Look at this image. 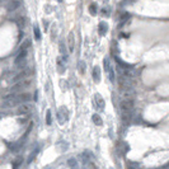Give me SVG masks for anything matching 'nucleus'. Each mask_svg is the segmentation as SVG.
<instances>
[{
    "instance_id": "1",
    "label": "nucleus",
    "mask_w": 169,
    "mask_h": 169,
    "mask_svg": "<svg viewBox=\"0 0 169 169\" xmlns=\"http://www.w3.org/2000/svg\"><path fill=\"white\" fill-rule=\"evenodd\" d=\"M31 85V80L26 79V80H22L19 83H15L13 87L10 88V94H21L23 93V90L27 89Z\"/></svg>"
},
{
    "instance_id": "2",
    "label": "nucleus",
    "mask_w": 169,
    "mask_h": 169,
    "mask_svg": "<svg viewBox=\"0 0 169 169\" xmlns=\"http://www.w3.org/2000/svg\"><path fill=\"white\" fill-rule=\"evenodd\" d=\"M122 113H131V111L133 109V99H124L120 103Z\"/></svg>"
},
{
    "instance_id": "3",
    "label": "nucleus",
    "mask_w": 169,
    "mask_h": 169,
    "mask_svg": "<svg viewBox=\"0 0 169 169\" xmlns=\"http://www.w3.org/2000/svg\"><path fill=\"white\" fill-rule=\"evenodd\" d=\"M69 118V112L67 109L65 108V107H61V108L59 109V112H57V121H59L60 125H64L65 122L67 121Z\"/></svg>"
},
{
    "instance_id": "4",
    "label": "nucleus",
    "mask_w": 169,
    "mask_h": 169,
    "mask_svg": "<svg viewBox=\"0 0 169 169\" xmlns=\"http://www.w3.org/2000/svg\"><path fill=\"white\" fill-rule=\"evenodd\" d=\"M29 74H31V71L28 70V69H24V70H22L21 72H18V74L13 78V80H11V82L15 84V83L22 82V80H26V78H27V76H28Z\"/></svg>"
},
{
    "instance_id": "5",
    "label": "nucleus",
    "mask_w": 169,
    "mask_h": 169,
    "mask_svg": "<svg viewBox=\"0 0 169 169\" xmlns=\"http://www.w3.org/2000/svg\"><path fill=\"white\" fill-rule=\"evenodd\" d=\"M31 111H32V106L27 104V103H23V104H21L17 108V114H19V116H23V114L29 113Z\"/></svg>"
},
{
    "instance_id": "6",
    "label": "nucleus",
    "mask_w": 169,
    "mask_h": 169,
    "mask_svg": "<svg viewBox=\"0 0 169 169\" xmlns=\"http://www.w3.org/2000/svg\"><path fill=\"white\" fill-rule=\"evenodd\" d=\"M19 5H21V0H10L6 5L8 13H13V11H15L19 8Z\"/></svg>"
},
{
    "instance_id": "7",
    "label": "nucleus",
    "mask_w": 169,
    "mask_h": 169,
    "mask_svg": "<svg viewBox=\"0 0 169 169\" xmlns=\"http://www.w3.org/2000/svg\"><path fill=\"white\" fill-rule=\"evenodd\" d=\"M94 103H95V106H97V108L99 109H104V107H106V102H104V99H103V97L101 94H95L94 95Z\"/></svg>"
},
{
    "instance_id": "8",
    "label": "nucleus",
    "mask_w": 169,
    "mask_h": 169,
    "mask_svg": "<svg viewBox=\"0 0 169 169\" xmlns=\"http://www.w3.org/2000/svg\"><path fill=\"white\" fill-rule=\"evenodd\" d=\"M93 80L95 83L101 82V67H99V66H94L93 67Z\"/></svg>"
},
{
    "instance_id": "9",
    "label": "nucleus",
    "mask_w": 169,
    "mask_h": 169,
    "mask_svg": "<svg viewBox=\"0 0 169 169\" xmlns=\"http://www.w3.org/2000/svg\"><path fill=\"white\" fill-rule=\"evenodd\" d=\"M107 31H108V24H107L106 22H101L98 26V32L99 34H102V36H104L107 33Z\"/></svg>"
},
{
    "instance_id": "10",
    "label": "nucleus",
    "mask_w": 169,
    "mask_h": 169,
    "mask_svg": "<svg viewBox=\"0 0 169 169\" xmlns=\"http://www.w3.org/2000/svg\"><path fill=\"white\" fill-rule=\"evenodd\" d=\"M40 150H41V148L40 146H37L36 149H34V150L32 151V153H31V154H29V156H28V159H27V163H32L33 162V160L34 159H36V156L38 155V153H40Z\"/></svg>"
},
{
    "instance_id": "11",
    "label": "nucleus",
    "mask_w": 169,
    "mask_h": 169,
    "mask_svg": "<svg viewBox=\"0 0 169 169\" xmlns=\"http://www.w3.org/2000/svg\"><path fill=\"white\" fill-rule=\"evenodd\" d=\"M92 121H93V124L95 126H102L103 125V120H102V117L99 116L98 113H94L93 116H92Z\"/></svg>"
},
{
    "instance_id": "12",
    "label": "nucleus",
    "mask_w": 169,
    "mask_h": 169,
    "mask_svg": "<svg viewBox=\"0 0 169 169\" xmlns=\"http://www.w3.org/2000/svg\"><path fill=\"white\" fill-rule=\"evenodd\" d=\"M67 165L70 167V169H79V163L75 158H70L67 159Z\"/></svg>"
},
{
    "instance_id": "13",
    "label": "nucleus",
    "mask_w": 169,
    "mask_h": 169,
    "mask_svg": "<svg viewBox=\"0 0 169 169\" xmlns=\"http://www.w3.org/2000/svg\"><path fill=\"white\" fill-rule=\"evenodd\" d=\"M131 18V15H130L129 13H122V15L120 17V27L126 24V23L129 22V19Z\"/></svg>"
},
{
    "instance_id": "14",
    "label": "nucleus",
    "mask_w": 169,
    "mask_h": 169,
    "mask_svg": "<svg viewBox=\"0 0 169 169\" xmlns=\"http://www.w3.org/2000/svg\"><path fill=\"white\" fill-rule=\"evenodd\" d=\"M67 41H69V51L72 52L74 51V34H72L70 32V34H69V37H67Z\"/></svg>"
},
{
    "instance_id": "15",
    "label": "nucleus",
    "mask_w": 169,
    "mask_h": 169,
    "mask_svg": "<svg viewBox=\"0 0 169 169\" xmlns=\"http://www.w3.org/2000/svg\"><path fill=\"white\" fill-rule=\"evenodd\" d=\"M23 163V156H17L15 160L13 162V169H18L21 167V164Z\"/></svg>"
},
{
    "instance_id": "16",
    "label": "nucleus",
    "mask_w": 169,
    "mask_h": 169,
    "mask_svg": "<svg viewBox=\"0 0 169 169\" xmlns=\"http://www.w3.org/2000/svg\"><path fill=\"white\" fill-rule=\"evenodd\" d=\"M15 22H17V26H18L21 29H22V28H24V26H26V18L23 17V15H21V17H19Z\"/></svg>"
},
{
    "instance_id": "17",
    "label": "nucleus",
    "mask_w": 169,
    "mask_h": 169,
    "mask_svg": "<svg viewBox=\"0 0 169 169\" xmlns=\"http://www.w3.org/2000/svg\"><path fill=\"white\" fill-rule=\"evenodd\" d=\"M29 45H31V42L28 41V40H26L21 45V47H19V50H18V52H23V51H27L28 50V47H29Z\"/></svg>"
},
{
    "instance_id": "18",
    "label": "nucleus",
    "mask_w": 169,
    "mask_h": 169,
    "mask_svg": "<svg viewBox=\"0 0 169 169\" xmlns=\"http://www.w3.org/2000/svg\"><path fill=\"white\" fill-rule=\"evenodd\" d=\"M51 124H52V113L50 109H47L46 111V125L51 126Z\"/></svg>"
},
{
    "instance_id": "19",
    "label": "nucleus",
    "mask_w": 169,
    "mask_h": 169,
    "mask_svg": "<svg viewBox=\"0 0 169 169\" xmlns=\"http://www.w3.org/2000/svg\"><path fill=\"white\" fill-rule=\"evenodd\" d=\"M89 13L92 15H97V4L95 3H92L89 5Z\"/></svg>"
},
{
    "instance_id": "20",
    "label": "nucleus",
    "mask_w": 169,
    "mask_h": 169,
    "mask_svg": "<svg viewBox=\"0 0 169 169\" xmlns=\"http://www.w3.org/2000/svg\"><path fill=\"white\" fill-rule=\"evenodd\" d=\"M34 38H36L37 41L41 40V31H40V28H38L37 24L34 26Z\"/></svg>"
},
{
    "instance_id": "21",
    "label": "nucleus",
    "mask_w": 169,
    "mask_h": 169,
    "mask_svg": "<svg viewBox=\"0 0 169 169\" xmlns=\"http://www.w3.org/2000/svg\"><path fill=\"white\" fill-rule=\"evenodd\" d=\"M60 50H61V55H62V57H64V59H66L67 52H66V50H65V45H64V42H60Z\"/></svg>"
},
{
    "instance_id": "22",
    "label": "nucleus",
    "mask_w": 169,
    "mask_h": 169,
    "mask_svg": "<svg viewBox=\"0 0 169 169\" xmlns=\"http://www.w3.org/2000/svg\"><path fill=\"white\" fill-rule=\"evenodd\" d=\"M79 70L82 71V74H84V71H85V64H84L83 61H80V62H79Z\"/></svg>"
},
{
    "instance_id": "23",
    "label": "nucleus",
    "mask_w": 169,
    "mask_h": 169,
    "mask_svg": "<svg viewBox=\"0 0 169 169\" xmlns=\"http://www.w3.org/2000/svg\"><path fill=\"white\" fill-rule=\"evenodd\" d=\"M112 69V67H111ZM111 69H109V64H108V59H104V70L107 72H109L111 71Z\"/></svg>"
},
{
    "instance_id": "24",
    "label": "nucleus",
    "mask_w": 169,
    "mask_h": 169,
    "mask_svg": "<svg viewBox=\"0 0 169 169\" xmlns=\"http://www.w3.org/2000/svg\"><path fill=\"white\" fill-rule=\"evenodd\" d=\"M10 0H0V6H4V5H8V3H9Z\"/></svg>"
},
{
    "instance_id": "25",
    "label": "nucleus",
    "mask_w": 169,
    "mask_h": 169,
    "mask_svg": "<svg viewBox=\"0 0 169 169\" xmlns=\"http://www.w3.org/2000/svg\"><path fill=\"white\" fill-rule=\"evenodd\" d=\"M133 1H136V0H124V3H122V5H127V4H132Z\"/></svg>"
},
{
    "instance_id": "26",
    "label": "nucleus",
    "mask_w": 169,
    "mask_h": 169,
    "mask_svg": "<svg viewBox=\"0 0 169 169\" xmlns=\"http://www.w3.org/2000/svg\"><path fill=\"white\" fill-rule=\"evenodd\" d=\"M102 13H103V15H108V9H107V8L102 9Z\"/></svg>"
},
{
    "instance_id": "27",
    "label": "nucleus",
    "mask_w": 169,
    "mask_h": 169,
    "mask_svg": "<svg viewBox=\"0 0 169 169\" xmlns=\"http://www.w3.org/2000/svg\"><path fill=\"white\" fill-rule=\"evenodd\" d=\"M59 1H60V3H61V1H62V0H59Z\"/></svg>"
}]
</instances>
